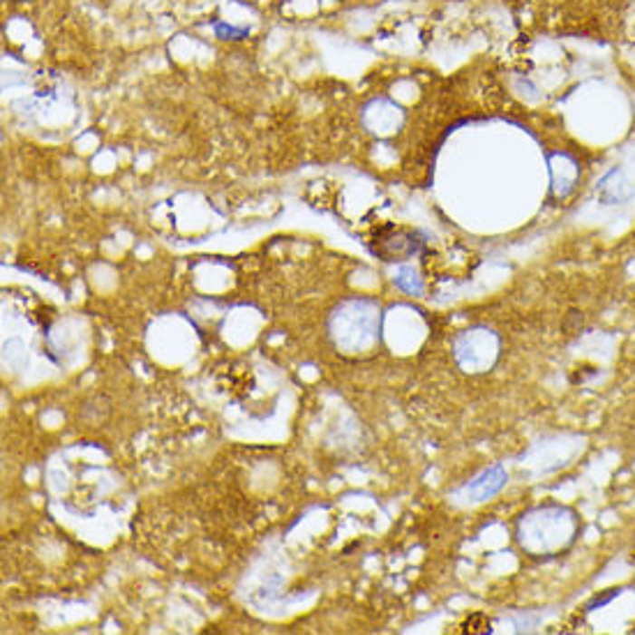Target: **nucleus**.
I'll return each mask as SVG.
<instances>
[{
	"label": "nucleus",
	"mask_w": 635,
	"mask_h": 635,
	"mask_svg": "<svg viewBox=\"0 0 635 635\" xmlns=\"http://www.w3.org/2000/svg\"><path fill=\"white\" fill-rule=\"evenodd\" d=\"M419 234L407 229H390L389 236H381L380 247H374V252L384 256V262H405L409 256H414L420 250Z\"/></svg>",
	"instance_id": "2"
},
{
	"label": "nucleus",
	"mask_w": 635,
	"mask_h": 635,
	"mask_svg": "<svg viewBox=\"0 0 635 635\" xmlns=\"http://www.w3.org/2000/svg\"><path fill=\"white\" fill-rule=\"evenodd\" d=\"M550 174H553V188L562 197L569 195L575 188V180H578V164L573 158H569L566 153L550 155Z\"/></svg>",
	"instance_id": "4"
},
{
	"label": "nucleus",
	"mask_w": 635,
	"mask_h": 635,
	"mask_svg": "<svg viewBox=\"0 0 635 635\" xmlns=\"http://www.w3.org/2000/svg\"><path fill=\"white\" fill-rule=\"evenodd\" d=\"M504 486H506V472L499 465H495L486 469L476 481H472V486H467V492H472L476 502H483V499L497 495Z\"/></svg>",
	"instance_id": "5"
},
{
	"label": "nucleus",
	"mask_w": 635,
	"mask_h": 635,
	"mask_svg": "<svg viewBox=\"0 0 635 635\" xmlns=\"http://www.w3.org/2000/svg\"><path fill=\"white\" fill-rule=\"evenodd\" d=\"M578 534V517L563 506H538L520 524V544L532 554L566 550Z\"/></svg>",
	"instance_id": "1"
},
{
	"label": "nucleus",
	"mask_w": 635,
	"mask_h": 635,
	"mask_svg": "<svg viewBox=\"0 0 635 635\" xmlns=\"http://www.w3.org/2000/svg\"><path fill=\"white\" fill-rule=\"evenodd\" d=\"M596 197H599L603 204L612 206V204H624L633 197V188L629 185V180L624 178V171L621 169H612L601 178L599 188H596Z\"/></svg>",
	"instance_id": "3"
},
{
	"label": "nucleus",
	"mask_w": 635,
	"mask_h": 635,
	"mask_svg": "<svg viewBox=\"0 0 635 635\" xmlns=\"http://www.w3.org/2000/svg\"><path fill=\"white\" fill-rule=\"evenodd\" d=\"M395 284H398L399 289H405L407 293H420V282L419 277H416L414 268H402V271L398 273V275L393 277Z\"/></svg>",
	"instance_id": "6"
}]
</instances>
